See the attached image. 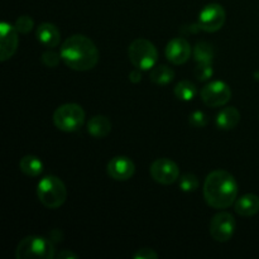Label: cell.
<instances>
[{
    "label": "cell",
    "instance_id": "obj_12",
    "mask_svg": "<svg viewBox=\"0 0 259 259\" xmlns=\"http://www.w3.org/2000/svg\"><path fill=\"white\" fill-rule=\"evenodd\" d=\"M166 57L172 65H184L190 60L192 48L185 38L177 37L169 40L166 46Z\"/></svg>",
    "mask_w": 259,
    "mask_h": 259
},
{
    "label": "cell",
    "instance_id": "obj_22",
    "mask_svg": "<svg viewBox=\"0 0 259 259\" xmlns=\"http://www.w3.org/2000/svg\"><path fill=\"white\" fill-rule=\"evenodd\" d=\"M179 186L184 192H192L196 191L200 186L199 179L192 174H185L180 176Z\"/></svg>",
    "mask_w": 259,
    "mask_h": 259
},
{
    "label": "cell",
    "instance_id": "obj_27",
    "mask_svg": "<svg viewBox=\"0 0 259 259\" xmlns=\"http://www.w3.org/2000/svg\"><path fill=\"white\" fill-rule=\"evenodd\" d=\"M133 258L136 259H157L158 258V254L154 252L151 248H142L138 252L134 253Z\"/></svg>",
    "mask_w": 259,
    "mask_h": 259
},
{
    "label": "cell",
    "instance_id": "obj_2",
    "mask_svg": "<svg viewBox=\"0 0 259 259\" xmlns=\"http://www.w3.org/2000/svg\"><path fill=\"white\" fill-rule=\"evenodd\" d=\"M238 196V184L234 176L224 169H217L207 175L204 182V197L214 209L232 206Z\"/></svg>",
    "mask_w": 259,
    "mask_h": 259
},
{
    "label": "cell",
    "instance_id": "obj_10",
    "mask_svg": "<svg viewBox=\"0 0 259 259\" xmlns=\"http://www.w3.org/2000/svg\"><path fill=\"white\" fill-rule=\"evenodd\" d=\"M152 179L161 185H171L180 179V168L172 159L158 158L151 164Z\"/></svg>",
    "mask_w": 259,
    "mask_h": 259
},
{
    "label": "cell",
    "instance_id": "obj_25",
    "mask_svg": "<svg viewBox=\"0 0 259 259\" xmlns=\"http://www.w3.org/2000/svg\"><path fill=\"white\" fill-rule=\"evenodd\" d=\"M190 125L194 126V128H205L209 123V118H207L206 114L204 111H194V113L190 115L189 118Z\"/></svg>",
    "mask_w": 259,
    "mask_h": 259
},
{
    "label": "cell",
    "instance_id": "obj_29",
    "mask_svg": "<svg viewBox=\"0 0 259 259\" xmlns=\"http://www.w3.org/2000/svg\"><path fill=\"white\" fill-rule=\"evenodd\" d=\"M139 71H141V70H138V68H137V70L132 71V72L129 73V80H131L132 82L137 83V82H139V81L142 80V75H141V72H139Z\"/></svg>",
    "mask_w": 259,
    "mask_h": 259
},
{
    "label": "cell",
    "instance_id": "obj_17",
    "mask_svg": "<svg viewBox=\"0 0 259 259\" xmlns=\"http://www.w3.org/2000/svg\"><path fill=\"white\" fill-rule=\"evenodd\" d=\"M88 132L95 138H105L111 132V121L104 115H95L88 121Z\"/></svg>",
    "mask_w": 259,
    "mask_h": 259
},
{
    "label": "cell",
    "instance_id": "obj_15",
    "mask_svg": "<svg viewBox=\"0 0 259 259\" xmlns=\"http://www.w3.org/2000/svg\"><path fill=\"white\" fill-rule=\"evenodd\" d=\"M234 210L240 217H253L259 212V196L254 194L243 195L235 200Z\"/></svg>",
    "mask_w": 259,
    "mask_h": 259
},
{
    "label": "cell",
    "instance_id": "obj_19",
    "mask_svg": "<svg viewBox=\"0 0 259 259\" xmlns=\"http://www.w3.org/2000/svg\"><path fill=\"white\" fill-rule=\"evenodd\" d=\"M175 77V71L167 65H159L151 72V81L156 85H168Z\"/></svg>",
    "mask_w": 259,
    "mask_h": 259
},
{
    "label": "cell",
    "instance_id": "obj_18",
    "mask_svg": "<svg viewBox=\"0 0 259 259\" xmlns=\"http://www.w3.org/2000/svg\"><path fill=\"white\" fill-rule=\"evenodd\" d=\"M19 168L25 176L37 177L43 172V163L38 157L24 156L20 159Z\"/></svg>",
    "mask_w": 259,
    "mask_h": 259
},
{
    "label": "cell",
    "instance_id": "obj_21",
    "mask_svg": "<svg viewBox=\"0 0 259 259\" xmlns=\"http://www.w3.org/2000/svg\"><path fill=\"white\" fill-rule=\"evenodd\" d=\"M194 57L197 63H212L214 60L212 46L205 40L197 42L194 47Z\"/></svg>",
    "mask_w": 259,
    "mask_h": 259
},
{
    "label": "cell",
    "instance_id": "obj_3",
    "mask_svg": "<svg viewBox=\"0 0 259 259\" xmlns=\"http://www.w3.org/2000/svg\"><path fill=\"white\" fill-rule=\"evenodd\" d=\"M37 196L47 209H58L67 199V190L58 177L46 176L38 182Z\"/></svg>",
    "mask_w": 259,
    "mask_h": 259
},
{
    "label": "cell",
    "instance_id": "obj_14",
    "mask_svg": "<svg viewBox=\"0 0 259 259\" xmlns=\"http://www.w3.org/2000/svg\"><path fill=\"white\" fill-rule=\"evenodd\" d=\"M37 39L42 43L45 47L48 48H55L60 45L61 42V33L58 28L56 27L52 23H42L38 25L37 32Z\"/></svg>",
    "mask_w": 259,
    "mask_h": 259
},
{
    "label": "cell",
    "instance_id": "obj_7",
    "mask_svg": "<svg viewBox=\"0 0 259 259\" xmlns=\"http://www.w3.org/2000/svg\"><path fill=\"white\" fill-rule=\"evenodd\" d=\"M202 103L210 108H219L225 105L232 99V89L224 81H212L202 88L201 93Z\"/></svg>",
    "mask_w": 259,
    "mask_h": 259
},
{
    "label": "cell",
    "instance_id": "obj_5",
    "mask_svg": "<svg viewBox=\"0 0 259 259\" xmlns=\"http://www.w3.org/2000/svg\"><path fill=\"white\" fill-rule=\"evenodd\" d=\"M15 257L18 259L46 258L51 259L55 255L53 242L43 237L29 235L22 239L15 249Z\"/></svg>",
    "mask_w": 259,
    "mask_h": 259
},
{
    "label": "cell",
    "instance_id": "obj_24",
    "mask_svg": "<svg viewBox=\"0 0 259 259\" xmlns=\"http://www.w3.org/2000/svg\"><path fill=\"white\" fill-rule=\"evenodd\" d=\"M40 60H42L43 65L45 66H47V67H50V68H55V67H57L58 63H60V61L62 60V57H61V53H57V52H55V51L50 50V51H46V52H43Z\"/></svg>",
    "mask_w": 259,
    "mask_h": 259
},
{
    "label": "cell",
    "instance_id": "obj_28",
    "mask_svg": "<svg viewBox=\"0 0 259 259\" xmlns=\"http://www.w3.org/2000/svg\"><path fill=\"white\" fill-rule=\"evenodd\" d=\"M56 258H58V259H66V258L77 259L78 255L75 254V253L70 252V250H62V252H60L57 255H56Z\"/></svg>",
    "mask_w": 259,
    "mask_h": 259
},
{
    "label": "cell",
    "instance_id": "obj_6",
    "mask_svg": "<svg viewBox=\"0 0 259 259\" xmlns=\"http://www.w3.org/2000/svg\"><path fill=\"white\" fill-rule=\"evenodd\" d=\"M53 123L62 132H76L85 123V111L78 104H63L53 113Z\"/></svg>",
    "mask_w": 259,
    "mask_h": 259
},
{
    "label": "cell",
    "instance_id": "obj_4",
    "mask_svg": "<svg viewBox=\"0 0 259 259\" xmlns=\"http://www.w3.org/2000/svg\"><path fill=\"white\" fill-rule=\"evenodd\" d=\"M128 55L134 67L141 71L151 70L158 61V51L156 46L144 38H137L131 43Z\"/></svg>",
    "mask_w": 259,
    "mask_h": 259
},
{
    "label": "cell",
    "instance_id": "obj_8",
    "mask_svg": "<svg viewBox=\"0 0 259 259\" xmlns=\"http://www.w3.org/2000/svg\"><path fill=\"white\" fill-rule=\"evenodd\" d=\"M225 18H227V14L222 5L217 4V3L207 4L200 12L197 27L207 33L218 32L224 25Z\"/></svg>",
    "mask_w": 259,
    "mask_h": 259
},
{
    "label": "cell",
    "instance_id": "obj_13",
    "mask_svg": "<svg viewBox=\"0 0 259 259\" xmlns=\"http://www.w3.org/2000/svg\"><path fill=\"white\" fill-rule=\"evenodd\" d=\"M106 171H108V175L113 180L126 181V180L133 177L134 172H136V166H134L133 161L129 159L128 157L118 156L114 157L108 162Z\"/></svg>",
    "mask_w": 259,
    "mask_h": 259
},
{
    "label": "cell",
    "instance_id": "obj_16",
    "mask_svg": "<svg viewBox=\"0 0 259 259\" xmlns=\"http://www.w3.org/2000/svg\"><path fill=\"white\" fill-rule=\"evenodd\" d=\"M240 113L234 106H228L220 110L217 116V125L223 131H232L239 124Z\"/></svg>",
    "mask_w": 259,
    "mask_h": 259
},
{
    "label": "cell",
    "instance_id": "obj_20",
    "mask_svg": "<svg viewBox=\"0 0 259 259\" xmlns=\"http://www.w3.org/2000/svg\"><path fill=\"white\" fill-rule=\"evenodd\" d=\"M175 96L181 101H191L194 100L197 94V89L191 81L182 80L175 86Z\"/></svg>",
    "mask_w": 259,
    "mask_h": 259
},
{
    "label": "cell",
    "instance_id": "obj_1",
    "mask_svg": "<svg viewBox=\"0 0 259 259\" xmlns=\"http://www.w3.org/2000/svg\"><path fill=\"white\" fill-rule=\"evenodd\" d=\"M60 53L65 65L75 71L93 70L100 57L95 43L82 34L68 37L61 46Z\"/></svg>",
    "mask_w": 259,
    "mask_h": 259
},
{
    "label": "cell",
    "instance_id": "obj_11",
    "mask_svg": "<svg viewBox=\"0 0 259 259\" xmlns=\"http://www.w3.org/2000/svg\"><path fill=\"white\" fill-rule=\"evenodd\" d=\"M18 33L19 32L10 23L3 22L0 24V61L2 62L12 58L13 55L17 52L18 43H19Z\"/></svg>",
    "mask_w": 259,
    "mask_h": 259
},
{
    "label": "cell",
    "instance_id": "obj_23",
    "mask_svg": "<svg viewBox=\"0 0 259 259\" xmlns=\"http://www.w3.org/2000/svg\"><path fill=\"white\" fill-rule=\"evenodd\" d=\"M195 77L199 81H207L214 75L211 63H197L194 70Z\"/></svg>",
    "mask_w": 259,
    "mask_h": 259
},
{
    "label": "cell",
    "instance_id": "obj_26",
    "mask_svg": "<svg viewBox=\"0 0 259 259\" xmlns=\"http://www.w3.org/2000/svg\"><path fill=\"white\" fill-rule=\"evenodd\" d=\"M33 25H34V22H33L32 18L28 17V15H22V17H19L17 19L14 27L19 33L27 34V33H29L32 30Z\"/></svg>",
    "mask_w": 259,
    "mask_h": 259
},
{
    "label": "cell",
    "instance_id": "obj_9",
    "mask_svg": "<svg viewBox=\"0 0 259 259\" xmlns=\"http://www.w3.org/2000/svg\"><path fill=\"white\" fill-rule=\"evenodd\" d=\"M235 232V220L232 214L222 211L215 215L210 222V235L217 242H229Z\"/></svg>",
    "mask_w": 259,
    "mask_h": 259
}]
</instances>
